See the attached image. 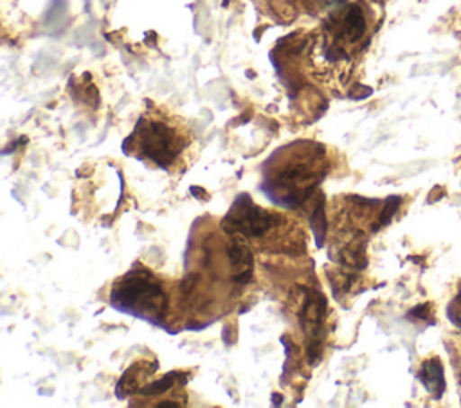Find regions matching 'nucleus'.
<instances>
[{
  "mask_svg": "<svg viewBox=\"0 0 461 408\" xmlns=\"http://www.w3.org/2000/svg\"><path fill=\"white\" fill-rule=\"evenodd\" d=\"M110 304L126 315L139 316L153 325H164L169 313L171 293L153 271L146 268L130 270L113 282Z\"/></svg>",
  "mask_w": 461,
  "mask_h": 408,
  "instance_id": "7ed1b4c3",
  "label": "nucleus"
},
{
  "mask_svg": "<svg viewBox=\"0 0 461 408\" xmlns=\"http://www.w3.org/2000/svg\"><path fill=\"white\" fill-rule=\"evenodd\" d=\"M421 381L425 383V386L434 394V395H441L443 388H445V381H443V370H441V363L438 359H429L423 368H421Z\"/></svg>",
  "mask_w": 461,
  "mask_h": 408,
  "instance_id": "39448f33",
  "label": "nucleus"
},
{
  "mask_svg": "<svg viewBox=\"0 0 461 408\" xmlns=\"http://www.w3.org/2000/svg\"><path fill=\"white\" fill-rule=\"evenodd\" d=\"M321 146L297 142L279 149L263 165V191L272 201L295 207L308 198L326 174V158Z\"/></svg>",
  "mask_w": 461,
  "mask_h": 408,
  "instance_id": "f257e3e1",
  "label": "nucleus"
},
{
  "mask_svg": "<svg viewBox=\"0 0 461 408\" xmlns=\"http://www.w3.org/2000/svg\"><path fill=\"white\" fill-rule=\"evenodd\" d=\"M366 31V18H364V13L358 5L351 4L346 11V16H344V22H342V32L340 36L349 40V41H357Z\"/></svg>",
  "mask_w": 461,
  "mask_h": 408,
  "instance_id": "20e7f679",
  "label": "nucleus"
},
{
  "mask_svg": "<svg viewBox=\"0 0 461 408\" xmlns=\"http://www.w3.org/2000/svg\"><path fill=\"white\" fill-rule=\"evenodd\" d=\"M191 142L193 138L185 126L160 115H142L122 142V151L148 167L180 173L189 165Z\"/></svg>",
  "mask_w": 461,
  "mask_h": 408,
  "instance_id": "f03ea898",
  "label": "nucleus"
}]
</instances>
